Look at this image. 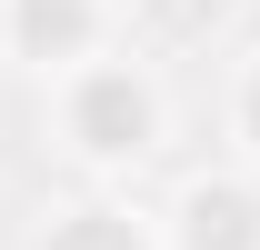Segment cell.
Here are the masks:
<instances>
[{
    "label": "cell",
    "mask_w": 260,
    "mask_h": 250,
    "mask_svg": "<svg viewBox=\"0 0 260 250\" xmlns=\"http://www.w3.org/2000/svg\"><path fill=\"white\" fill-rule=\"evenodd\" d=\"M160 250H260V170H200L160 220Z\"/></svg>",
    "instance_id": "cell-3"
},
{
    "label": "cell",
    "mask_w": 260,
    "mask_h": 250,
    "mask_svg": "<svg viewBox=\"0 0 260 250\" xmlns=\"http://www.w3.org/2000/svg\"><path fill=\"white\" fill-rule=\"evenodd\" d=\"M110 30H120L110 0H0V50L20 70H40V80H60L90 50H110Z\"/></svg>",
    "instance_id": "cell-2"
},
{
    "label": "cell",
    "mask_w": 260,
    "mask_h": 250,
    "mask_svg": "<svg viewBox=\"0 0 260 250\" xmlns=\"http://www.w3.org/2000/svg\"><path fill=\"white\" fill-rule=\"evenodd\" d=\"M230 140H240V160L260 170V50L240 60V80H230Z\"/></svg>",
    "instance_id": "cell-5"
},
{
    "label": "cell",
    "mask_w": 260,
    "mask_h": 250,
    "mask_svg": "<svg viewBox=\"0 0 260 250\" xmlns=\"http://www.w3.org/2000/svg\"><path fill=\"white\" fill-rule=\"evenodd\" d=\"M50 130L80 170H140L170 140V90L140 50H90L80 70L50 80Z\"/></svg>",
    "instance_id": "cell-1"
},
{
    "label": "cell",
    "mask_w": 260,
    "mask_h": 250,
    "mask_svg": "<svg viewBox=\"0 0 260 250\" xmlns=\"http://www.w3.org/2000/svg\"><path fill=\"white\" fill-rule=\"evenodd\" d=\"M30 250H160V220L120 210V200H70V210H50Z\"/></svg>",
    "instance_id": "cell-4"
}]
</instances>
